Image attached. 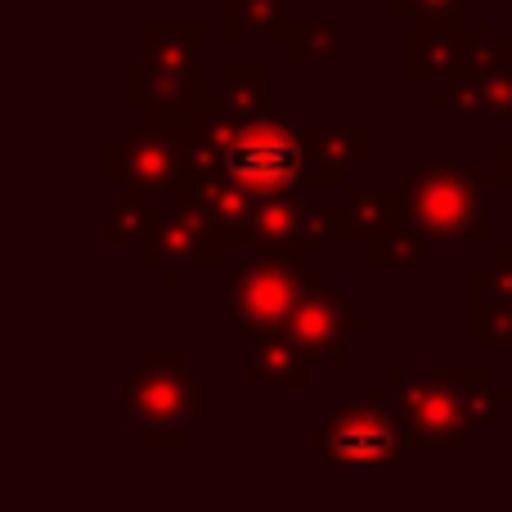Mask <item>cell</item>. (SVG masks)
<instances>
[{
	"label": "cell",
	"mask_w": 512,
	"mask_h": 512,
	"mask_svg": "<svg viewBox=\"0 0 512 512\" xmlns=\"http://www.w3.org/2000/svg\"><path fill=\"white\" fill-rule=\"evenodd\" d=\"M409 441L445 454H472L481 432H512V391L486 369H391Z\"/></svg>",
	"instance_id": "6da1fadb"
},
{
	"label": "cell",
	"mask_w": 512,
	"mask_h": 512,
	"mask_svg": "<svg viewBox=\"0 0 512 512\" xmlns=\"http://www.w3.org/2000/svg\"><path fill=\"white\" fill-rule=\"evenodd\" d=\"M122 418L144 450L180 454L189 436L207 427V400L198 373L180 346H153L122 382Z\"/></svg>",
	"instance_id": "7a4b0ae2"
},
{
	"label": "cell",
	"mask_w": 512,
	"mask_h": 512,
	"mask_svg": "<svg viewBox=\"0 0 512 512\" xmlns=\"http://www.w3.org/2000/svg\"><path fill=\"white\" fill-rule=\"evenodd\" d=\"M490 167H459V162H414L405 176V216L436 248H490L495 216L486 189Z\"/></svg>",
	"instance_id": "3957f363"
},
{
	"label": "cell",
	"mask_w": 512,
	"mask_h": 512,
	"mask_svg": "<svg viewBox=\"0 0 512 512\" xmlns=\"http://www.w3.org/2000/svg\"><path fill=\"white\" fill-rule=\"evenodd\" d=\"M409 427L387 387L355 391L324 427L306 432V450L337 472H405Z\"/></svg>",
	"instance_id": "277c9868"
},
{
	"label": "cell",
	"mask_w": 512,
	"mask_h": 512,
	"mask_svg": "<svg viewBox=\"0 0 512 512\" xmlns=\"http://www.w3.org/2000/svg\"><path fill=\"white\" fill-rule=\"evenodd\" d=\"M221 171L261 198H288L310 185V158H306V135L283 108H261L256 117H234L230 140H225Z\"/></svg>",
	"instance_id": "5b68a950"
},
{
	"label": "cell",
	"mask_w": 512,
	"mask_h": 512,
	"mask_svg": "<svg viewBox=\"0 0 512 512\" xmlns=\"http://www.w3.org/2000/svg\"><path fill=\"white\" fill-rule=\"evenodd\" d=\"M225 288H230V310L225 324L248 328V333H270L292 319L310 288L315 261L310 256H283V252H248V261L225 265Z\"/></svg>",
	"instance_id": "8992f818"
},
{
	"label": "cell",
	"mask_w": 512,
	"mask_h": 512,
	"mask_svg": "<svg viewBox=\"0 0 512 512\" xmlns=\"http://www.w3.org/2000/svg\"><path fill=\"white\" fill-rule=\"evenodd\" d=\"M99 176L108 189L149 198V203H180L185 185V162H180V140L171 126H158L149 117H135L122 126L113 144H104Z\"/></svg>",
	"instance_id": "52a82bcc"
},
{
	"label": "cell",
	"mask_w": 512,
	"mask_h": 512,
	"mask_svg": "<svg viewBox=\"0 0 512 512\" xmlns=\"http://www.w3.org/2000/svg\"><path fill=\"white\" fill-rule=\"evenodd\" d=\"M122 99L126 108L144 113L158 126H194L221 113V95L207 68H176V63H158L149 54L122 63Z\"/></svg>",
	"instance_id": "ba28073f"
},
{
	"label": "cell",
	"mask_w": 512,
	"mask_h": 512,
	"mask_svg": "<svg viewBox=\"0 0 512 512\" xmlns=\"http://www.w3.org/2000/svg\"><path fill=\"white\" fill-rule=\"evenodd\" d=\"M369 306L360 301H346L342 292L333 288L328 270L315 261V274H310V288L301 297V306L292 310L288 337L310 355V364H324L333 373L351 369V333H364L369 328Z\"/></svg>",
	"instance_id": "9c48e42d"
},
{
	"label": "cell",
	"mask_w": 512,
	"mask_h": 512,
	"mask_svg": "<svg viewBox=\"0 0 512 512\" xmlns=\"http://www.w3.org/2000/svg\"><path fill=\"white\" fill-rule=\"evenodd\" d=\"M225 256H230V248L216 239L212 221L189 203H162V216H158V225H153V239L140 248V261L149 265V270H158L167 288H180L194 265L225 270V265H230Z\"/></svg>",
	"instance_id": "30bf717a"
},
{
	"label": "cell",
	"mask_w": 512,
	"mask_h": 512,
	"mask_svg": "<svg viewBox=\"0 0 512 512\" xmlns=\"http://www.w3.org/2000/svg\"><path fill=\"white\" fill-rule=\"evenodd\" d=\"M427 104L445 108L454 122H499L512 126V50L486 68H468L454 81L427 86Z\"/></svg>",
	"instance_id": "8fae6325"
},
{
	"label": "cell",
	"mask_w": 512,
	"mask_h": 512,
	"mask_svg": "<svg viewBox=\"0 0 512 512\" xmlns=\"http://www.w3.org/2000/svg\"><path fill=\"white\" fill-rule=\"evenodd\" d=\"M472 18L468 23H405V77L414 86H441L468 72Z\"/></svg>",
	"instance_id": "7c38bea8"
},
{
	"label": "cell",
	"mask_w": 512,
	"mask_h": 512,
	"mask_svg": "<svg viewBox=\"0 0 512 512\" xmlns=\"http://www.w3.org/2000/svg\"><path fill=\"white\" fill-rule=\"evenodd\" d=\"M306 158H310V185L324 189H351V171H360L373 158L369 122H306Z\"/></svg>",
	"instance_id": "4fadbf2b"
},
{
	"label": "cell",
	"mask_w": 512,
	"mask_h": 512,
	"mask_svg": "<svg viewBox=\"0 0 512 512\" xmlns=\"http://www.w3.org/2000/svg\"><path fill=\"white\" fill-rule=\"evenodd\" d=\"M243 387L248 391H306L310 387V355L292 342L288 328L248 333Z\"/></svg>",
	"instance_id": "5bb4252c"
},
{
	"label": "cell",
	"mask_w": 512,
	"mask_h": 512,
	"mask_svg": "<svg viewBox=\"0 0 512 512\" xmlns=\"http://www.w3.org/2000/svg\"><path fill=\"white\" fill-rule=\"evenodd\" d=\"M180 203L198 207V212L212 221L216 239L230 252L243 248V234H248V216H252L256 198L243 194L225 171H189L185 185H180Z\"/></svg>",
	"instance_id": "9a60e30c"
},
{
	"label": "cell",
	"mask_w": 512,
	"mask_h": 512,
	"mask_svg": "<svg viewBox=\"0 0 512 512\" xmlns=\"http://www.w3.org/2000/svg\"><path fill=\"white\" fill-rule=\"evenodd\" d=\"M248 252H283V256H310L306 239V203L301 194L288 198H261L248 216V234H243Z\"/></svg>",
	"instance_id": "2e32d148"
},
{
	"label": "cell",
	"mask_w": 512,
	"mask_h": 512,
	"mask_svg": "<svg viewBox=\"0 0 512 512\" xmlns=\"http://www.w3.org/2000/svg\"><path fill=\"white\" fill-rule=\"evenodd\" d=\"M144 54L158 63H176V68H207L203 63V41L207 23L198 18H149L140 27Z\"/></svg>",
	"instance_id": "e0dca14e"
},
{
	"label": "cell",
	"mask_w": 512,
	"mask_h": 512,
	"mask_svg": "<svg viewBox=\"0 0 512 512\" xmlns=\"http://www.w3.org/2000/svg\"><path fill=\"white\" fill-rule=\"evenodd\" d=\"M288 23V0H221V36L230 45L248 41V36H265L279 45Z\"/></svg>",
	"instance_id": "ac0fdd59"
},
{
	"label": "cell",
	"mask_w": 512,
	"mask_h": 512,
	"mask_svg": "<svg viewBox=\"0 0 512 512\" xmlns=\"http://www.w3.org/2000/svg\"><path fill=\"white\" fill-rule=\"evenodd\" d=\"M265 86H270V68H265V59H230V63H221V72H216L221 113L256 117L261 108H270Z\"/></svg>",
	"instance_id": "d6986e66"
},
{
	"label": "cell",
	"mask_w": 512,
	"mask_h": 512,
	"mask_svg": "<svg viewBox=\"0 0 512 512\" xmlns=\"http://www.w3.org/2000/svg\"><path fill=\"white\" fill-rule=\"evenodd\" d=\"M288 63H342L346 59V27L342 18H292L283 32Z\"/></svg>",
	"instance_id": "ffe728a7"
},
{
	"label": "cell",
	"mask_w": 512,
	"mask_h": 512,
	"mask_svg": "<svg viewBox=\"0 0 512 512\" xmlns=\"http://www.w3.org/2000/svg\"><path fill=\"white\" fill-rule=\"evenodd\" d=\"M346 207L355 216V230H360V248L369 239H378L387 225H396L405 216V189L400 185H351L346 189Z\"/></svg>",
	"instance_id": "44dd1931"
},
{
	"label": "cell",
	"mask_w": 512,
	"mask_h": 512,
	"mask_svg": "<svg viewBox=\"0 0 512 512\" xmlns=\"http://www.w3.org/2000/svg\"><path fill=\"white\" fill-rule=\"evenodd\" d=\"M427 248H432V243L409 225V216H400V221L387 225L378 239L364 243L360 252H364V261H369L373 270H418V265L427 261Z\"/></svg>",
	"instance_id": "7402d4cb"
},
{
	"label": "cell",
	"mask_w": 512,
	"mask_h": 512,
	"mask_svg": "<svg viewBox=\"0 0 512 512\" xmlns=\"http://www.w3.org/2000/svg\"><path fill=\"white\" fill-rule=\"evenodd\" d=\"M158 216H162V203L122 194L113 203V212H108L104 243H108V248H135V252H140L144 243L153 239V225H158Z\"/></svg>",
	"instance_id": "603a6c76"
},
{
	"label": "cell",
	"mask_w": 512,
	"mask_h": 512,
	"mask_svg": "<svg viewBox=\"0 0 512 512\" xmlns=\"http://www.w3.org/2000/svg\"><path fill=\"white\" fill-rule=\"evenodd\" d=\"M468 346L472 351H512V301L468 297Z\"/></svg>",
	"instance_id": "cb8c5ba5"
},
{
	"label": "cell",
	"mask_w": 512,
	"mask_h": 512,
	"mask_svg": "<svg viewBox=\"0 0 512 512\" xmlns=\"http://www.w3.org/2000/svg\"><path fill=\"white\" fill-rule=\"evenodd\" d=\"M306 239L315 252L333 248H360V230H355L351 207L342 203H306Z\"/></svg>",
	"instance_id": "d4e9b609"
},
{
	"label": "cell",
	"mask_w": 512,
	"mask_h": 512,
	"mask_svg": "<svg viewBox=\"0 0 512 512\" xmlns=\"http://www.w3.org/2000/svg\"><path fill=\"white\" fill-rule=\"evenodd\" d=\"M477 0H387L391 23H468Z\"/></svg>",
	"instance_id": "484cf974"
},
{
	"label": "cell",
	"mask_w": 512,
	"mask_h": 512,
	"mask_svg": "<svg viewBox=\"0 0 512 512\" xmlns=\"http://www.w3.org/2000/svg\"><path fill=\"white\" fill-rule=\"evenodd\" d=\"M486 252H490V261L468 270V288L481 292V297L512 301V243H490Z\"/></svg>",
	"instance_id": "4316f807"
},
{
	"label": "cell",
	"mask_w": 512,
	"mask_h": 512,
	"mask_svg": "<svg viewBox=\"0 0 512 512\" xmlns=\"http://www.w3.org/2000/svg\"><path fill=\"white\" fill-rule=\"evenodd\" d=\"M490 180H495V189H508V203H512V126H508V135L490 149Z\"/></svg>",
	"instance_id": "83f0119b"
},
{
	"label": "cell",
	"mask_w": 512,
	"mask_h": 512,
	"mask_svg": "<svg viewBox=\"0 0 512 512\" xmlns=\"http://www.w3.org/2000/svg\"><path fill=\"white\" fill-rule=\"evenodd\" d=\"M508 50H512V23H508Z\"/></svg>",
	"instance_id": "f1b7e54d"
},
{
	"label": "cell",
	"mask_w": 512,
	"mask_h": 512,
	"mask_svg": "<svg viewBox=\"0 0 512 512\" xmlns=\"http://www.w3.org/2000/svg\"><path fill=\"white\" fill-rule=\"evenodd\" d=\"M477 5H490V0H477Z\"/></svg>",
	"instance_id": "f546056e"
}]
</instances>
